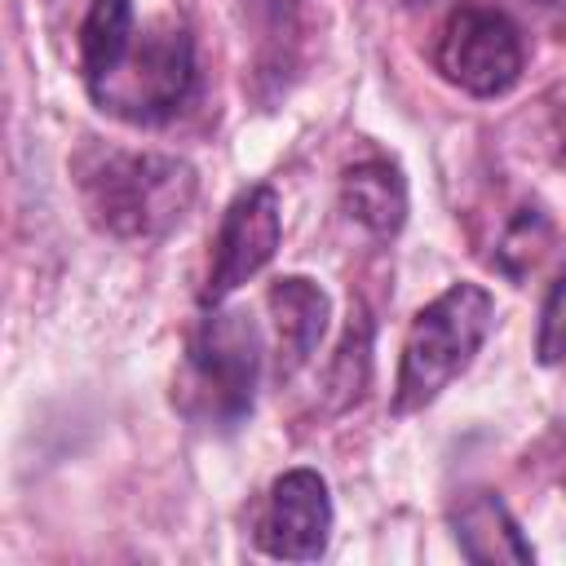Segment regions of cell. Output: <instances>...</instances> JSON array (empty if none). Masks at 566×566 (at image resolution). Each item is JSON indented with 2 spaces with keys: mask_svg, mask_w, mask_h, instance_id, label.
<instances>
[{
  "mask_svg": "<svg viewBox=\"0 0 566 566\" xmlns=\"http://www.w3.org/2000/svg\"><path fill=\"white\" fill-rule=\"evenodd\" d=\"M283 239V212H279V195L274 186L256 181L248 190H239L221 217L217 243H212V265H208V283L199 292L203 305H221L234 287H243L252 274H261L270 265V256L279 252Z\"/></svg>",
  "mask_w": 566,
  "mask_h": 566,
  "instance_id": "6",
  "label": "cell"
},
{
  "mask_svg": "<svg viewBox=\"0 0 566 566\" xmlns=\"http://www.w3.org/2000/svg\"><path fill=\"white\" fill-rule=\"evenodd\" d=\"M451 531L469 562H535V548L522 539V526L491 491H469L451 509Z\"/></svg>",
  "mask_w": 566,
  "mask_h": 566,
  "instance_id": "9",
  "label": "cell"
},
{
  "mask_svg": "<svg viewBox=\"0 0 566 566\" xmlns=\"http://www.w3.org/2000/svg\"><path fill=\"white\" fill-rule=\"evenodd\" d=\"M80 75L97 111L155 128L195 93V40L177 18H137L133 0H88Z\"/></svg>",
  "mask_w": 566,
  "mask_h": 566,
  "instance_id": "1",
  "label": "cell"
},
{
  "mask_svg": "<svg viewBox=\"0 0 566 566\" xmlns=\"http://www.w3.org/2000/svg\"><path fill=\"white\" fill-rule=\"evenodd\" d=\"M535 354H539V363H548V367L566 358V270L553 279V287H548V296H544Z\"/></svg>",
  "mask_w": 566,
  "mask_h": 566,
  "instance_id": "11",
  "label": "cell"
},
{
  "mask_svg": "<svg viewBox=\"0 0 566 566\" xmlns=\"http://www.w3.org/2000/svg\"><path fill=\"white\" fill-rule=\"evenodd\" d=\"M261 358L265 349L256 323L243 310L212 305L186 345V367L177 380L181 411L217 429H239L256 402Z\"/></svg>",
  "mask_w": 566,
  "mask_h": 566,
  "instance_id": "4",
  "label": "cell"
},
{
  "mask_svg": "<svg viewBox=\"0 0 566 566\" xmlns=\"http://www.w3.org/2000/svg\"><path fill=\"white\" fill-rule=\"evenodd\" d=\"M491 323H495V301L482 283H451L442 296H433L407 327L394 411L407 416L429 407L473 363Z\"/></svg>",
  "mask_w": 566,
  "mask_h": 566,
  "instance_id": "3",
  "label": "cell"
},
{
  "mask_svg": "<svg viewBox=\"0 0 566 566\" xmlns=\"http://www.w3.org/2000/svg\"><path fill=\"white\" fill-rule=\"evenodd\" d=\"M433 62L442 80H451L455 88L473 97H500L522 80L526 44L504 9L482 0H460L438 31Z\"/></svg>",
  "mask_w": 566,
  "mask_h": 566,
  "instance_id": "5",
  "label": "cell"
},
{
  "mask_svg": "<svg viewBox=\"0 0 566 566\" xmlns=\"http://www.w3.org/2000/svg\"><path fill=\"white\" fill-rule=\"evenodd\" d=\"M332 539V495L318 469H287L265 495L256 548L279 562H318Z\"/></svg>",
  "mask_w": 566,
  "mask_h": 566,
  "instance_id": "7",
  "label": "cell"
},
{
  "mask_svg": "<svg viewBox=\"0 0 566 566\" xmlns=\"http://www.w3.org/2000/svg\"><path fill=\"white\" fill-rule=\"evenodd\" d=\"M75 186L97 230L115 239H159L186 221L195 203V168L177 155L124 150L88 142L75 155Z\"/></svg>",
  "mask_w": 566,
  "mask_h": 566,
  "instance_id": "2",
  "label": "cell"
},
{
  "mask_svg": "<svg viewBox=\"0 0 566 566\" xmlns=\"http://www.w3.org/2000/svg\"><path fill=\"white\" fill-rule=\"evenodd\" d=\"M340 208L363 230H371L376 239L398 234L402 221H407V181H402L398 164L363 159V164L345 168V177H340Z\"/></svg>",
  "mask_w": 566,
  "mask_h": 566,
  "instance_id": "10",
  "label": "cell"
},
{
  "mask_svg": "<svg viewBox=\"0 0 566 566\" xmlns=\"http://www.w3.org/2000/svg\"><path fill=\"white\" fill-rule=\"evenodd\" d=\"M265 305L274 314V336H279V367H274V376L287 380L318 349V340L327 332V310L332 305H327V292L314 279H301V274H287V279L270 283Z\"/></svg>",
  "mask_w": 566,
  "mask_h": 566,
  "instance_id": "8",
  "label": "cell"
}]
</instances>
